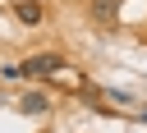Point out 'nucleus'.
<instances>
[{"mask_svg": "<svg viewBox=\"0 0 147 133\" xmlns=\"http://www.w3.org/2000/svg\"><path fill=\"white\" fill-rule=\"evenodd\" d=\"M60 69H64L60 55H32V60L23 64V73H32V78H51V73H60Z\"/></svg>", "mask_w": 147, "mask_h": 133, "instance_id": "obj_1", "label": "nucleus"}, {"mask_svg": "<svg viewBox=\"0 0 147 133\" xmlns=\"http://www.w3.org/2000/svg\"><path fill=\"white\" fill-rule=\"evenodd\" d=\"M14 14H18V23H28V28L46 18V9H41V0H18V5H14Z\"/></svg>", "mask_w": 147, "mask_h": 133, "instance_id": "obj_2", "label": "nucleus"}, {"mask_svg": "<svg viewBox=\"0 0 147 133\" xmlns=\"http://www.w3.org/2000/svg\"><path fill=\"white\" fill-rule=\"evenodd\" d=\"M18 110H23V115H46L51 101H46L41 92H23V96H18Z\"/></svg>", "mask_w": 147, "mask_h": 133, "instance_id": "obj_3", "label": "nucleus"}, {"mask_svg": "<svg viewBox=\"0 0 147 133\" xmlns=\"http://www.w3.org/2000/svg\"><path fill=\"white\" fill-rule=\"evenodd\" d=\"M92 18L96 23H115L119 18V0H92Z\"/></svg>", "mask_w": 147, "mask_h": 133, "instance_id": "obj_4", "label": "nucleus"}]
</instances>
